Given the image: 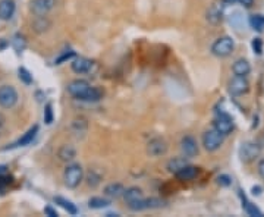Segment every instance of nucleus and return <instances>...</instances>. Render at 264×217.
I'll return each mask as SVG.
<instances>
[{
  "instance_id": "nucleus-4",
  "label": "nucleus",
  "mask_w": 264,
  "mask_h": 217,
  "mask_svg": "<svg viewBox=\"0 0 264 217\" xmlns=\"http://www.w3.org/2000/svg\"><path fill=\"white\" fill-rule=\"evenodd\" d=\"M223 141H224V135H221L219 130H216L215 128L206 130V133L203 135V145L210 153L219 150L223 145Z\"/></svg>"
},
{
  "instance_id": "nucleus-14",
  "label": "nucleus",
  "mask_w": 264,
  "mask_h": 217,
  "mask_svg": "<svg viewBox=\"0 0 264 217\" xmlns=\"http://www.w3.org/2000/svg\"><path fill=\"white\" fill-rule=\"evenodd\" d=\"M15 1L13 0H0V19L9 21L15 13Z\"/></svg>"
},
{
  "instance_id": "nucleus-19",
  "label": "nucleus",
  "mask_w": 264,
  "mask_h": 217,
  "mask_svg": "<svg viewBox=\"0 0 264 217\" xmlns=\"http://www.w3.org/2000/svg\"><path fill=\"white\" fill-rule=\"evenodd\" d=\"M125 188L122 183H110L104 188V195L109 197V198H119L122 197Z\"/></svg>"
},
{
  "instance_id": "nucleus-30",
  "label": "nucleus",
  "mask_w": 264,
  "mask_h": 217,
  "mask_svg": "<svg viewBox=\"0 0 264 217\" xmlns=\"http://www.w3.org/2000/svg\"><path fill=\"white\" fill-rule=\"evenodd\" d=\"M19 80L25 84H31L33 83V75L25 69V68H19Z\"/></svg>"
},
{
  "instance_id": "nucleus-11",
  "label": "nucleus",
  "mask_w": 264,
  "mask_h": 217,
  "mask_svg": "<svg viewBox=\"0 0 264 217\" xmlns=\"http://www.w3.org/2000/svg\"><path fill=\"white\" fill-rule=\"evenodd\" d=\"M56 6V0H33L31 1V12L36 16H45L51 12Z\"/></svg>"
},
{
  "instance_id": "nucleus-5",
  "label": "nucleus",
  "mask_w": 264,
  "mask_h": 217,
  "mask_svg": "<svg viewBox=\"0 0 264 217\" xmlns=\"http://www.w3.org/2000/svg\"><path fill=\"white\" fill-rule=\"evenodd\" d=\"M260 153H262L260 144L251 142V141L244 142V144L241 145V148H239V157H241V160H242L244 163H251V162H254V160L260 156Z\"/></svg>"
},
{
  "instance_id": "nucleus-3",
  "label": "nucleus",
  "mask_w": 264,
  "mask_h": 217,
  "mask_svg": "<svg viewBox=\"0 0 264 217\" xmlns=\"http://www.w3.org/2000/svg\"><path fill=\"white\" fill-rule=\"evenodd\" d=\"M233 48H235V43H233V39L232 37H220L218 39L213 45H212V53L216 56V57H227L233 53Z\"/></svg>"
},
{
  "instance_id": "nucleus-23",
  "label": "nucleus",
  "mask_w": 264,
  "mask_h": 217,
  "mask_svg": "<svg viewBox=\"0 0 264 217\" xmlns=\"http://www.w3.org/2000/svg\"><path fill=\"white\" fill-rule=\"evenodd\" d=\"M88 206L89 209H104L107 206H110V201L106 200V198H101V197H92L89 201H88Z\"/></svg>"
},
{
  "instance_id": "nucleus-13",
  "label": "nucleus",
  "mask_w": 264,
  "mask_h": 217,
  "mask_svg": "<svg viewBox=\"0 0 264 217\" xmlns=\"http://www.w3.org/2000/svg\"><path fill=\"white\" fill-rule=\"evenodd\" d=\"M122 197H124L125 203H127L128 206H131L133 203H138L139 200L144 198V192H142V189L138 188V186H131V188H128V189L124 191Z\"/></svg>"
},
{
  "instance_id": "nucleus-16",
  "label": "nucleus",
  "mask_w": 264,
  "mask_h": 217,
  "mask_svg": "<svg viewBox=\"0 0 264 217\" xmlns=\"http://www.w3.org/2000/svg\"><path fill=\"white\" fill-rule=\"evenodd\" d=\"M57 157H59L62 162L69 163V162H72V160L77 157V150H75V147L65 144V145H62V147L59 148V151H57Z\"/></svg>"
},
{
  "instance_id": "nucleus-18",
  "label": "nucleus",
  "mask_w": 264,
  "mask_h": 217,
  "mask_svg": "<svg viewBox=\"0 0 264 217\" xmlns=\"http://www.w3.org/2000/svg\"><path fill=\"white\" fill-rule=\"evenodd\" d=\"M37 132H39V127L37 125H34L33 128H30V130H27L21 138H19V141L15 144L16 147H25V145H30L33 141H34V138H36V135H37Z\"/></svg>"
},
{
  "instance_id": "nucleus-24",
  "label": "nucleus",
  "mask_w": 264,
  "mask_h": 217,
  "mask_svg": "<svg viewBox=\"0 0 264 217\" xmlns=\"http://www.w3.org/2000/svg\"><path fill=\"white\" fill-rule=\"evenodd\" d=\"M250 25L253 27L254 31L262 33L264 30V16L263 15H253L250 16Z\"/></svg>"
},
{
  "instance_id": "nucleus-2",
  "label": "nucleus",
  "mask_w": 264,
  "mask_h": 217,
  "mask_svg": "<svg viewBox=\"0 0 264 217\" xmlns=\"http://www.w3.org/2000/svg\"><path fill=\"white\" fill-rule=\"evenodd\" d=\"M84 179V169L81 165L78 163H71L66 166L65 172H63V182H65V186L74 189L77 186H80V183L83 182Z\"/></svg>"
},
{
  "instance_id": "nucleus-28",
  "label": "nucleus",
  "mask_w": 264,
  "mask_h": 217,
  "mask_svg": "<svg viewBox=\"0 0 264 217\" xmlns=\"http://www.w3.org/2000/svg\"><path fill=\"white\" fill-rule=\"evenodd\" d=\"M87 185L88 186H91V188H95V186H98L100 185V182H101V176L100 174H97L94 171H91L89 174H87Z\"/></svg>"
},
{
  "instance_id": "nucleus-9",
  "label": "nucleus",
  "mask_w": 264,
  "mask_h": 217,
  "mask_svg": "<svg viewBox=\"0 0 264 217\" xmlns=\"http://www.w3.org/2000/svg\"><path fill=\"white\" fill-rule=\"evenodd\" d=\"M168 153V142L163 138H154L147 145V154L150 157H162Z\"/></svg>"
},
{
  "instance_id": "nucleus-25",
  "label": "nucleus",
  "mask_w": 264,
  "mask_h": 217,
  "mask_svg": "<svg viewBox=\"0 0 264 217\" xmlns=\"http://www.w3.org/2000/svg\"><path fill=\"white\" fill-rule=\"evenodd\" d=\"M207 19L212 24H219V22H221V9H219L218 6H212L210 10L207 12Z\"/></svg>"
},
{
  "instance_id": "nucleus-33",
  "label": "nucleus",
  "mask_w": 264,
  "mask_h": 217,
  "mask_svg": "<svg viewBox=\"0 0 264 217\" xmlns=\"http://www.w3.org/2000/svg\"><path fill=\"white\" fill-rule=\"evenodd\" d=\"M251 45H253V50H254L256 54L260 56V54L263 53V43H262V39H254L253 43H251Z\"/></svg>"
},
{
  "instance_id": "nucleus-27",
  "label": "nucleus",
  "mask_w": 264,
  "mask_h": 217,
  "mask_svg": "<svg viewBox=\"0 0 264 217\" xmlns=\"http://www.w3.org/2000/svg\"><path fill=\"white\" fill-rule=\"evenodd\" d=\"M244 210L247 212V215L248 216H253V217H263V213L254 206V204H251L250 201H247L245 198H244Z\"/></svg>"
},
{
  "instance_id": "nucleus-15",
  "label": "nucleus",
  "mask_w": 264,
  "mask_h": 217,
  "mask_svg": "<svg viewBox=\"0 0 264 217\" xmlns=\"http://www.w3.org/2000/svg\"><path fill=\"white\" fill-rule=\"evenodd\" d=\"M200 174V171H198V168H195V166H191V165H186V166H183L179 172H176L175 176L179 179V180H192V179H195L197 176Z\"/></svg>"
},
{
  "instance_id": "nucleus-34",
  "label": "nucleus",
  "mask_w": 264,
  "mask_h": 217,
  "mask_svg": "<svg viewBox=\"0 0 264 217\" xmlns=\"http://www.w3.org/2000/svg\"><path fill=\"white\" fill-rule=\"evenodd\" d=\"M75 56V53L74 51H69V53H63L57 60H56V65H60L62 62H65V60H69L71 57H74Z\"/></svg>"
},
{
  "instance_id": "nucleus-38",
  "label": "nucleus",
  "mask_w": 264,
  "mask_h": 217,
  "mask_svg": "<svg viewBox=\"0 0 264 217\" xmlns=\"http://www.w3.org/2000/svg\"><path fill=\"white\" fill-rule=\"evenodd\" d=\"M251 192H253V195H260V194H262V188H260V186H254V188L251 189Z\"/></svg>"
},
{
  "instance_id": "nucleus-21",
  "label": "nucleus",
  "mask_w": 264,
  "mask_h": 217,
  "mask_svg": "<svg viewBox=\"0 0 264 217\" xmlns=\"http://www.w3.org/2000/svg\"><path fill=\"white\" fill-rule=\"evenodd\" d=\"M71 130L72 132L75 133V136H83L88 130V124L86 119H83V118H78V119H75L74 122H72V125H71Z\"/></svg>"
},
{
  "instance_id": "nucleus-22",
  "label": "nucleus",
  "mask_w": 264,
  "mask_h": 217,
  "mask_svg": "<svg viewBox=\"0 0 264 217\" xmlns=\"http://www.w3.org/2000/svg\"><path fill=\"white\" fill-rule=\"evenodd\" d=\"M54 203L59 204L63 210H66L69 215H77V213H78L77 206H75L72 201H69V200H66V198H63V197H54Z\"/></svg>"
},
{
  "instance_id": "nucleus-1",
  "label": "nucleus",
  "mask_w": 264,
  "mask_h": 217,
  "mask_svg": "<svg viewBox=\"0 0 264 217\" xmlns=\"http://www.w3.org/2000/svg\"><path fill=\"white\" fill-rule=\"evenodd\" d=\"M68 92L83 101L88 103H95L98 100H101L103 92L101 89L95 87H91V84L86 80H74L68 84Z\"/></svg>"
},
{
  "instance_id": "nucleus-12",
  "label": "nucleus",
  "mask_w": 264,
  "mask_h": 217,
  "mask_svg": "<svg viewBox=\"0 0 264 217\" xmlns=\"http://www.w3.org/2000/svg\"><path fill=\"white\" fill-rule=\"evenodd\" d=\"M92 60H89L87 57H75L71 63V68L75 74H88L92 68Z\"/></svg>"
},
{
  "instance_id": "nucleus-6",
  "label": "nucleus",
  "mask_w": 264,
  "mask_h": 217,
  "mask_svg": "<svg viewBox=\"0 0 264 217\" xmlns=\"http://www.w3.org/2000/svg\"><path fill=\"white\" fill-rule=\"evenodd\" d=\"M18 91L13 86H1L0 87V107L12 109L18 103Z\"/></svg>"
},
{
  "instance_id": "nucleus-20",
  "label": "nucleus",
  "mask_w": 264,
  "mask_h": 217,
  "mask_svg": "<svg viewBox=\"0 0 264 217\" xmlns=\"http://www.w3.org/2000/svg\"><path fill=\"white\" fill-rule=\"evenodd\" d=\"M188 162H186V157H174L168 162L166 165V169L171 172V174H175L176 172H179L183 166H186Z\"/></svg>"
},
{
  "instance_id": "nucleus-29",
  "label": "nucleus",
  "mask_w": 264,
  "mask_h": 217,
  "mask_svg": "<svg viewBox=\"0 0 264 217\" xmlns=\"http://www.w3.org/2000/svg\"><path fill=\"white\" fill-rule=\"evenodd\" d=\"M165 206V201L160 198H145V207L147 209H160Z\"/></svg>"
},
{
  "instance_id": "nucleus-37",
  "label": "nucleus",
  "mask_w": 264,
  "mask_h": 217,
  "mask_svg": "<svg viewBox=\"0 0 264 217\" xmlns=\"http://www.w3.org/2000/svg\"><path fill=\"white\" fill-rule=\"evenodd\" d=\"M44 212H45V215H48L50 217H57V216H59V215H57V212H56V210H53L51 207H45V210H44Z\"/></svg>"
},
{
  "instance_id": "nucleus-7",
  "label": "nucleus",
  "mask_w": 264,
  "mask_h": 217,
  "mask_svg": "<svg viewBox=\"0 0 264 217\" xmlns=\"http://www.w3.org/2000/svg\"><path fill=\"white\" fill-rule=\"evenodd\" d=\"M227 89H229V94H230V95L239 97V95H244V94L248 92L250 83H248L247 77H238V75H235V77L229 81Z\"/></svg>"
},
{
  "instance_id": "nucleus-26",
  "label": "nucleus",
  "mask_w": 264,
  "mask_h": 217,
  "mask_svg": "<svg viewBox=\"0 0 264 217\" xmlns=\"http://www.w3.org/2000/svg\"><path fill=\"white\" fill-rule=\"evenodd\" d=\"M12 45H13V48L16 50V53H22V51L25 50V47H27V40H25L24 36L16 34V36L13 37V40H12Z\"/></svg>"
},
{
  "instance_id": "nucleus-31",
  "label": "nucleus",
  "mask_w": 264,
  "mask_h": 217,
  "mask_svg": "<svg viewBox=\"0 0 264 217\" xmlns=\"http://www.w3.org/2000/svg\"><path fill=\"white\" fill-rule=\"evenodd\" d=\"M224 4H241L244 7H251L254 4V0H223Z\"/></svg>"
},
{
  "instance_id": "nucleus-8",
  "label": "nucleus",
  "mask_w": 264,
  "mask_h": 217,
  "mask_svg": "<svg viewBox=\"0 0 264 217\" xmlns=\"http://www.w3.org/2000/svg\"><path fill=\"white\" fill-rule=\"evenodd\" d=\"M213 128L219 130L221 135L227 136L229 133H232V130L235 128L233 119L226 113H220L219 116H216V119L213 121Z\"/></svg>"
},
{
  "instance_id": "nucleus-17",
  "label": "nucleus",
  "mask_w": 264,
  "mask_h": 217,
  "mask_svg": "<svg viewBox=\"0 0 264 217\" xmlns=\"http://www.w3.org/2000/svg\"><path fill=\"white\" fill-rule=\"evenodd\" d=\"M232 71H233V74L238 75V77H247V75L251 72V65H250L248 60H245V59H238V60L233 63Z\"/></svg>"
},
{
  "instance_id": "nucleus-10",
  "label": "nucleus",
  "mask_w": 264,
  "mask_h": 217,
  "mask_svg": "<svg viewBox=\"0 0 264 217\" xmlns=\"http://www.w3.org/2000/svg\"><path fill=\"white\" fill-rule=\"evenodd\" d=\"M180 150H182V154L186 157V159H192L198 154V144H197V139L191 135H186L182 138L180 141Z\"/></svg>"
},
{
  "instance_id": "nucleus-32",
  "label": "nucleus",
  "mask_w": 264,
  "mask_h": 217,
  "mask_svg": "<svg viewBox=\"0 0 264 217\" xmlns=\"http://www.w3.org/2000/svg\"><path fill=\"white\" fill-rule=\"evenodd\" d=\"M44 122L47 125H50L53 122V106L50 103L45 106V110H44Z\"/></svg>"
},
{
  "instance_id": "nucleus-35",
  "label": "nucleus",
  "mask_w": 264,
  "mask_h": 217,
  "mask_svg": "<svg viewBox=\"0 0 264 217\" xmlns=\"http://www.w3.org/2000/svg\"><path fill=\"white\" fill-rule=\"evenodd\" d=\"M218 183H219V185H223V186H229V185H230V177L226 176V174L219 176V177H218Z\"/></svg>"
},
{
  "instance_id": "nucleus-39",
  "label": "nucleus",
  "mask_w": 264,
  "mask_h": 217,
  "mask_svg": "<svg viewBox=\"0 0 264 217\" xmlns=\"http://www.w3.org/2000/svg\"><path fill=\"white\" fill-rule=\"evenodd\" d=\"M3 171H4V168H3V166H0V174H1Z\"/></svg>"
},
{
  "instance_id": "nucleus-36",
  "label": "nucleus",
  "mask_w": 264,
  "mask_h": 217,
  "mask_svg": "<svg viewBox=\"0 0 264 217\" xmlns=\"http://www.w3.org/2000/svg\"><path fill=\"white\" fill-rule=\"evenodd\" d=\"M257 171H259L260 177H263L264 179V157L263 159H260V162H259V165H257Z\"/></svg>"
}]
</instances>
